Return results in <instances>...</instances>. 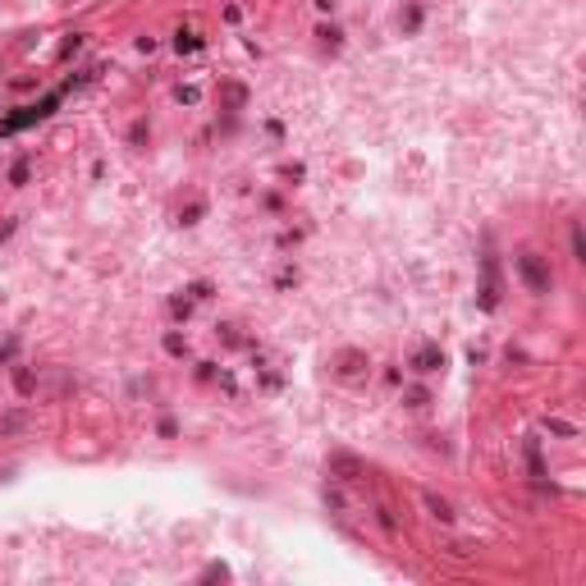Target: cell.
I'll return each instance as SVG.
<instances>
[{
	"label": "cell",
	"instance_id": "cell-11",
	"mask_svg": "<svg viewBox=\"0 0 586 586\" xmlns=\"http://www.w3.org/2000/svg\"><path fill=\"white\" fill-rule=\"evenodd\" d=\"M14 385H19L23 394H32V376H28V371H14Z\"/></svg>",
	"mask_w": 586,
	"mask_h": 586
},
{
	"label": "cell",
	"instance_id": "cell-7",
	"mask_svg": "<svg viewBox=\"0 0 586 586\" xmlns=\"http://www.w3.org/2000/svg\"><path fill=\"white\" fill-rule=\"evenodd\" d=\"M527 463H532V476H545V463H540V449H536V440H527Z\"/></svg>",
	"mask_w": 586,
	"mask_h": 586
},
{
	"label": "cell",
	"instance_id": "cell-6",
	"mask_svg": "<svg viewBox=\"0 0 586 586\" xmlns=\"http://www.w3.org/2000/svg\"><path fill=\"white\" fill-rule=\"evenodd\" d=\"M426 509L440 518V523H454V509H449V499H440V495H426Z\"/></svg>",
	"mask_w": 586,
	"mask_h": 586
},
{
	"label": "cell",
	"instance_id": "cell-10",
	"mask_svg": "<svg viewBox=\"0 0 586 586\" xmlns=\"http://www.w3.org/2000/svg\"><path fill=\"white\" fill-rule=\"evenodd\" d=\"M19 426H23V417H19V412H10V417L0 421V435H10V431H19Z\"/></svg>",
	"mask_w": 586,
	"mask_h": 586
},
{
	"label": "cell",
	"instance_id": "cell-9",
	"mask_svg": "<svg viewBox=\"0 0 586 586\" xmlns=\"http://www.w3.org/2000/svg\"><path fill=\"white\" fill-rule=\"evenodd\" d=\"M174 46H179V55H183V51H197V46H202V37H197V32H179Z\"/></svg>",
	"mask_w": 586,
	"mask_h": 586
},
{
	"label": "cell",
	"instance_id": "cell-1",
	"mask_svg": "<svg viewBox=\"0 0 586 586\" xmlns=\"http://www.w3.org/2000/svg\"><path fill=\"white\" fill-rule=\"evenodd\" d=\"M518 270H523V280H527V289H532V293H549V284H554L549 266H545L536 252H523V256H518Z\"/></svg>",
	"mask_w": 586,
	"mask_h": 586
},
{
	"label": "cell",
	"instance_id": "cell-12",
	"mask_svg": "<svg viewBox=\"0 0 586 586\" xmlns=\"http://www.w3.org/2000/svg\"><path fill=\"white\" fill-rule=\"evenodd\" d=\"M573 252H577V261H586V239H582V230H573Z\"/></svg>",
	"mask_w": 586,
	"mask_h": 586
},
{
	"label": "cell",
	"instance_id": "cell-5",
	"mask_svg": "<svg viewBox=\"0 0 586 586\" xmlns=\"http://www.w3.org/2000/svg\"><path fill=\"white\" fill-rule=\"evenodd\" d=\"M330 472L339 476V481H357V476H362V463H357V458H344V454H334V458H330Z\"/></svg>",
	"mask_w": 586,
	"mask_h": 586
},
{
	"label": "cell",
	"instance_id": "cell-14",
	"mask_svg": "<svg viewBox=\"0 0 586 586\" xmlns=\"http://www.w3.org/2000/svg\"><path fill=\"white\" fill-rule=\"evenodd\" d=\"M225 101H230V105H243V88H225Z\"/></svg>",
	"mask_w": 586,
	"mask_h": 586
},
{
	"label": "cell",
	"instance_id": "cell-4",
	"mask_svg": "<svg viewBox=\"0 0 586 586\" xmlns=\"http://www.w3.org/2000/svg\"><path fill=\"white\" fill-rule=\"evenodd\" d=\"M485 284H481V307H495L499 303V275H495V256H485Z\"/></svg>",
	"mask_w": 586,
	"mask_h": 586
},
{
	"label": "cell",
	"instance_id": "cell-3",
	"mask_svg": "<svg viewBox=\"0 0 586 586\" xmlns=\"http://www.w3.org/2000/svg\"><path fill=\"white\" fill-rule=\"evenodd\" d=\"M440 367H445V353L435 344H426L417 357H412V371H421V376H431V371H440Z\"/></svg>",
	"mask_w": 586,
	"mask_h": 586
},
{
	"label": "cell",
	"instance_id": "cell-8",
	"mask_svg": "<svg viewBox=\"0 0 586 586\" xmlns=\"http://www.w3.org/2000/svg\"><path fill=\"white\" fill-rule=\"evenodd\" d=\"M339 362H344V367H339V371H344V376H357V371H362V362H367V357H362V353H344V357H339Z\"/></svg>",
	"mask_w": 586,
	"mask_h": 586
},
{
	"label": "cell",
	"instance_id": "cell-13",
	"mask_svg": "<svg viewBox=\"0 0 586 586\" xmlns=\"http://www.w3.org/2000/svg\"><path fill=\"white\" fill-rule=\"evenodd\" d=\"M23 179H28V161H19V165L10 170V183H23Z\"/></svg>",
	"mask_w": 586,
	"mask_h": 586
},
{
	"label": "cell",
	"instance_id": "cell-2",
	"mask_svg": "<svg viewBox=\"0 0 586 586\" xmlns=\"http://www.w3.org/2000/svg\"><path fill=\"white\" fill-rule=\"evenodd\" d=\"M55 101H60V92H51L46 101H37V105H23L19 115H10L5 124H0V133H19V128H28V124H37V119H46L55 110Z\"/></svg>",
	"mask_w": 586,
	"mask_h": 586
}]
</instances>
